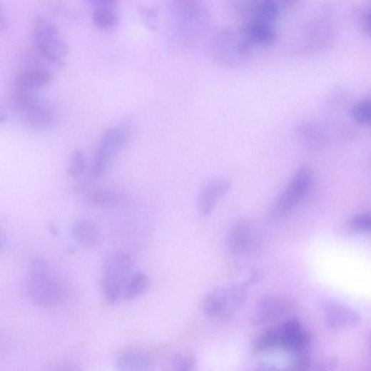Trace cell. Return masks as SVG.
I'll return each instance as SVG.
<instances>
[{
  "label": "cell",
  "instance_id": "cell-1",
  "mask_svg": "<svg viewBox=\"0 0 371 371\" xmlns=\"http://www.w3.org/2000/svg\"><path fill=\"white\" fill-rule=\"evenodd\" d=\"M26 290L36 305L50 308L59 305L64 298V289L45 259L33 258L27 274Z\"/></svg>",
  "mask_w": 371,
  "mask_h": 371
},
{
  "label": "cell",
  "instance_id": "cell-2",
  "mask_svg": "<svg viewBox=\"0 0 371 371\" xmlns=\"http://www.w3.org/2000/svg\"><path fill=\"white\" fill-rule=\"evenodd\" d=\"M251 45L243 29L224 28L211 36L208 51L213 59L220 65L238 68L249 61Z\"/></svg>",
  "mask_w": 371,
  "mask_h": 371
},
{
  "label": "cell",
  "instance_id": "cell-3",
  "mask_svg": "<svg viewBox=\"0 0 371 371\" xmlns=\"http://www.w3.org/2000/svg\"><path fill=\"white\" fill-rule=\"evenodd\" d=\"M169 11L175 37L181 46H190L208 24L206 9L198 2L177 1L171 3Z\"/></svg>",
  "mask_w": 371,
  "mask_h": 371
},
{
  "label": "cell",
  "instance_id": "cell-4",
  "mask_svg": "<svg viewBox=\"0 0 371 371\" xmlns=\"http://www.w3.org/2000/svg\"><path fill=\"white\" fill-rule=\"evenodd\" d=\"M132 258L125 253L108 255L103 263L102 290L106 300L116 304L124 294L127 283L132 275Z\"/></svg>",
  "mask_w": 371,
  "mask_h": 371
},
{
  "label": "cell",
  "instance_id": "cell-5",
  "mask_svg": "<svg viewBox=\"0 0 371 371\" xmlns=\"http://www.w3.org/2000/svg\"><path fill=\"white\" fill-rule=\"evenodd\" d=\"M32 37L38 52L52 62L60 63L68 52V46L56 25L42 16L34 20Z\"/></svg>",
  "mask_w": 371,
  "mask_h": 371
},
{
  "label": "cell",
  "instance_id": "cell-6",
  "mask_svg": "<svg viewBox=\"0 0 371 371\" xmlns=\"http://www.w3.org/2000/svg\"><path fill=\"white\" fill-rule=\"evenodd\" d=\"M312 176V171L309 166L300 168L275 202L273 214L284 215L294 210L310 190Z\"/></svg>",
  "mask_w": 371,
  "mask_h": 371
},
{
  "label": "cell",
  "instance_id": "cell-7",
  "mask_svg": "<svg viewBox=\"0 0 371 371\" xmlns=\"http://www.w3.org/2000/svg\"><path fill=\"white\" fill-rule=\"evenodd\" d=\"M127 133L121 126H111L101 136L94 160L91 173L96 177L105 172L107 166L126 143Z\"/></svg>",
  "mask_w": 371,
  "mask_h": 371
},
{
  "label": "cell",
  "instance_id": "cell-8",
  "mask_svg": "<svg viewBox=\"0 0 371 371\" xmlns=\"http://www.w3.org/2000/svg\"><path fill=\"white\" fill-rule=\"evenodd\" d=\"M245 293L238 286L211 290L203 301V310L209 317L227 316L245 301Z\"/></svg>",
  "mask_w": 371,
  "mask_h": 371
},
{
  "label": "cell",
  "instance_id": "cell-9",
  "mask_svg": "<svg viewBox=\"0 0 371 371\" xmlns=\"http://www.w3.org/2000/svg\"><path fill=\"white\" fill-rule=\"evenodd\" d=\"M322 310L328 326L334 330L352 329L361 320L357 311L339 303H326L322 305Z\"/></svg>",
  "mask_w": 371,
  "mask_h": 371
},
{
  "label": "cell",
  "instance_id": "cell-10",
  "mask_svg": "<svg viewBox=\"0 0 371 371\" xmlns=\"http://www.w3.org/2000/svg\"><path fill=\"white\" fill-rule=\"evenodd\" d=\"M231 190L230 183L224 178L213 179L203 186L198 199V210L203 217L209 216L218 202Z\"/></svg>",
  "mask_w": 371,
  "mask_h": 371
},
{
  "label": "cell",
  "instance_id": "cell-11",
  "mask_svg": "<svg viewBox=\"0 0 371 371\" xmlns=\"http://www.w3.org/2000/svg\"><path fill=\"white\" fill-rule=\"evenodd\" d=\"M282 6L274 0L247 1L241 5L245 23L257 22L274 25L281 15Z\"/></svg>",
  "mask_w": 371,
  "mask_h": 371
},
{
  "label": "cell",
  "instance_id": "cell-12",
  "mask_svg": "<svg viewBox=\"0 0 371 371\" xmlns=\"http://www.w3.org/2000/svg\"><path fill=\"white\" fill-rule=\"evenodd\" d=\"M17 98V106L27 121L34 127H46L54 121V116L48 106L40 103L36 98L27 95L25 91L21 92Z\"/></svg>",
  "mask_w": 371,
  "mask_h": 371
},
{
  "label": "cell",
  "instance_id": "cell-13",
  "mask_svg": "<svg viewBox=\"0 0 371 371\" xmlns=\"http://www.w3.org/2000/svg\"><path fill=\"white\" fill-rule=\"evenodd\" d=\"M280 347L297 351L309 345V337L305 333L300 322L295 318L288 320L278 326Z\"/></svg>",
  "mask_w": 371,
  "mask_h": 371
},
{
  "label": "cell",
  "instance_id": "cell-14",
  "mask_svg": "<svg viewBox=\"0 0 371 371\" xmlns=\"http://www.w3.org/2000/svg\"><path fill=\"white\" fill-rule=\"evenodd\" d=\"M72 239L85 248L97 247L102 241V234L95 223L88 220L76 222L71 230Z\"/></svg>",
  "mask_w": 371,
  "mask_h": 371
},
{
  "label": "cell",
  "instance_id": "cell-15",
  "mask_svg": "<svg viewBox=\"0 0 371 371\" xmlns=\"http://www.w3.org/2000/svg\"><path fill=\"white\" fill-rule=\"evenodd\" d=\"M93 7V19L102 29H111L119 21L116 2L113 0H96L91 2Z\"/></svg>",
  "mask_w": 371,
  "mask_h": 371
},
{
  "label": "cell",
  "instance_id": "cell-16",
  "mask_svg": "<svg viewBox=\"0 0 371 371\" xmlns=\"http://www.w3.org/2000/svg\"><path fill=\"white\" fill-rule=\"evenodd\" d=\"M288 302L276 296L263 298L260 302L255 317L257 324L275 320L285 314Z\"/></svg>",
  "mask_w": 371,
  "mask_h": 371
},
{
  "label": "cell",
  "instance_id": "cell-17",
  "mask_svg": "<svg viewBox=\"0 0 371 371\" xmlns=\"http://www.w3.org/2000/svg\"><path fill=\"white\" fill-rule=\"evenodd\" d=\"M243 30L252 45L269 46L277 39L278 35L274 25L248 22L245 23Z\"/></svg>",
  "mask_w": 371,
  "mask_h": 371
},
{
  "label": "cell",
  "instance_id": "cell-18",
  "mask_svg": "<svg viewBox=\"0 0 371 371\" xmlns=\"http://www.w3.org/2000/svg\"><path fill=\"white\" fill-rule=\"evenodd\" d=\"M252 228L246 221L237 223L232 228L229 238L228 245L232 253L240 255L246 252L251 244Z\"/></svg>",
  "mask_w": 371,
  "mask_h": 371
},
{
  "label": "cell",
  "instance_id": "cell-19",
  "mask_svg": "<svg viewBox=\"0 0 371 371\" xmlns=\"http://www.w3.org/2000/svg\"><path fill=\"white\" fill-rule=\"evenodd\" d=\"M116 367L118 371H151L152 361L146 353L128 352L118 358Z\"/></svg>",
  "mask_w": 371,
  "mask_h": 371
},
{
  "label": "cell",
  "instance_id": "cell-20",
  "mask_svg": "<svg viewBox=\"0 0 371 371\" xmlns=\"http://www.w3.org/2000/svg\"><path fill=\"white\" fill-rule=\"evenodd\" d=\"M51 78V74L48 69L35 68L21 72L17 77L16 84L21 88L27 90L41 86Z\"/></svg>",
  "mask_w": 371,
  "mask_h": 371
},
{
  "label": "cell",
  "instance_id": "cell-21",
  "mask_svg": "<svg viewBox=\"0 0 371 371\" xmlns=\"http://www.w3.org/2000/svg\"><path fill=\"white\" fill-rule=\"evenodd\" d=\"M149 284V278L145 273L137 272L133 274L126 285L123 294L124 299L131 301L141 297L147 291Z\"/></svg>",
  "mask_w": 371,
  "mask_h": 371
},
{
  "label": "cell",
  "instance_id": "cell-22",
  "mask_svg": "<svg viewBox=\"0 0 371 371\" xmlns=\"http://www.w3.org/2000/svg\"><path fill=\"white\" fill-rule=\"evenodd\" d=\"M254 347L258 352L280 347V338L278 326L261 334L256 340Z\"/></svg>",
  "mask_w": 371,
  "mask_h": 371
},
{
  "label": "cell",
  "instance_id": "cell-23",
  "mask_svg": "<svg viewBox=\"0 0 371 371\" xmlns=\"http://www.w3.org/2000/svg\"><path fill=\"white\" fill-rule=\"evenodd\" d=\"M350 114L358 124L371 128V99L355 105L351 109Z\"/></svg>",
  "mask_w": 371,
  "mask_h": 371
},
{
  "label": "cell",
  "instance_id": "cell-24",
  "mask_svg": "<svg viewBox=\"0 0 371 371\" xmlns=\"http://www.w3.org/2000/svg\"><path fill=\"white\" fill-rule=\"evenodd\" d=\"M86 168V161L83 153L76 149L71 154L68 172L73 177H78L83 174Z\"/></svg>",
  "mask_w": 371,
  "mask_h": 371
},
{
  "label": "cell",
  "instance_id": "cell-25",
  "mask_svg": "<svg viewBox=\"0 0 371 371\" xmlns=\"http://www.w3.org/2000/svg\"><path fill=\"white\" fill-rule=\"evenodd\" d=\"M93 203L100 207H107L115 205L119 200L115 194L110 191L98 190L92 194Z\"/></svg>",
  "mask_w": 371,
  "mask_h": 371
},
{
  "label": "cell",
  "instance_id": "cell-26",
  "mask_svg": "<svg viewBox=\"0 0 371 371\" xmlns=\"http://www.w3.org/2000/svg\"><path fill=\"white\" fill-rule=\"evenodd\" d=\"M349 225L351 228L360 231H371V213L357 215L353 217Z\"/></svg>",
  "mask_w": 371,
  "mask_h": 371
},
{
  "label": "cell",
  "instance_id": "cell-27",
  "mask_svg": "<svg viewBox=\"0 0 371 371\" xmlns=\"http://www.w3.org/2000/svg\"><path fill=\"white\" fill-rule=\"evenodd\" d=\"M306 347L301 348L297 351L294 361V371H306L310 365V356Z\"/></svg>",
  "mask_w": 371,
  "mask_h": 371
},
{
  "label": "cell",
  "instance_id": "cell-28",
  "mask_svg": "<svg viewBox=\"0 0 371 371\" xmlns=\"http://www.w3.org/2000/svg\"><path fill=\"white\" fill-rule=\"evenodd\" d=\"M143 18L147 24L152 29H157L158 25V13L156 9L142 7L141 9Z\"/></svg>",
  "mask_w": 371,
  "mask_h": 371
},
{
  "label": "cell",
  "instance_id": "cell-29",
  "mask_svg": "<svg viewBox=\"0 0 371 371\" xmlns=\"http://www.w3.org/2000/svg\"><path fill=\"white\" fill-rule=\"evenodd\" d=\"M178 371H192V365L190 362H183Z\"/></svg>",
  "mask_w": 371,
  "mask_h": 371
},
{
  "label": "cell",
  "instance_id": "cell-30",
  "mask_svg": "<svg viewBox=\"0 0 371 371\" xmlns=\"http://www.w3.org/2000/svg\"><path fill=\"white\" fill-rule=\"evenodd\" d=\"M365 23L368 30L371 32V11L367 14L365 19Z\"/></svg>",
  "mask_w": 371,
  "mask_h": 371
},
{
  "label": "cell",
  "instance_id": "cell-31",
  "mask_svg": "<svg viewBox=\"0 0 371 371\" xmlns=\"http://www.w3.org/2000/svg\"><path fill=\"white\" fill-rule=\"evenodd\" d=\"M260 371H282V370H278L273 369V368H265L264 370L262 369Z\"/></svg>",
  "mask_w": 371,
  "mask_h": 371
},
{
  "label": "cell",
  "instance_id": "cell-32",
  "mask_svg": "<svg viewBox=\"0 0 371 371\" xmlns=\"http://www.w3.org/2000/svg\"><path fill=\"white\" fill-rule=\"evenodd\" d=\"M369 342H370V352H371V334H370V336Z\"/></svg>",
  "mask_w": 371,
  "mask_h": 371
},
{
  "label": "cell",
  "instance_id": "cell-33",
  "mask_svg": "<svg viewBox=\"0 0 371 371\" xmlns=\"http://www.w3.org/2000/svg\"><path fill=\"white\" fill-rule=\"evenodd\" d=\"M64 371H76V370L72 368H68V369L65 370Z\"/></svg>",
  "mask_w": 371,
  "mask_h": 371
}]
</instances>
